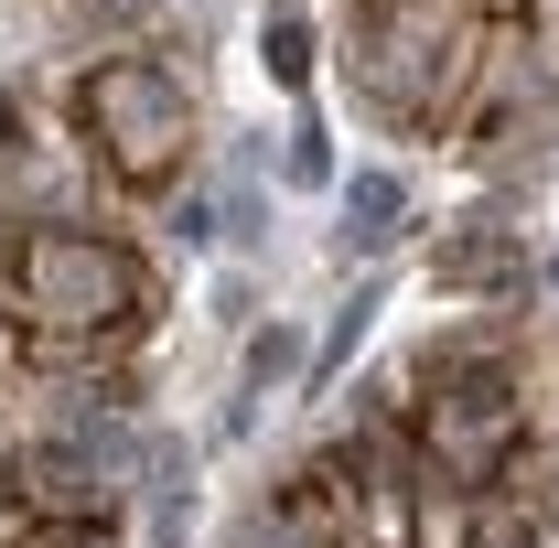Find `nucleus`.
I'll use <instances>...</instances> for the list:
<instances>
[{"label": "nucleus", "instance_id": "f03ea898", "mask_svg": "<svg viewBox=\"0 0 559 548\" xmlns=\"http://www.w3.org/2000/svg\"><path fill=\"white\" fill-rule=\"evenodd\" d=\"M97 119L119 130V162H162L183 140V97H173L162 65H108L97 75Z\"/></svg>", "mask_w": 559, "mask_h": 548}, {"label": "nucleus", "instance_id": "39448f33", "mask_svg": "<svg viewBox=\"0 0 559 548\" xmlns=\"http://www.w3.org/2000/svg\"><path fill=\"white\" fill-rule=\"evenodd\" d=\"M270 75H280V86H301V75H312V44H301V22H280V33H270Z\"/></svg>", "mask_w": 559, "mask_h": 548}, {"label": "nucleus", "instance_id": "0eeeda50", "mask_svg": "<svg viewBox=\"0 0 559 548\" xmlns=\"http://www.w3.org/2000/svg\"><path fill=\"white\" fill-rule=\"evenodd\" d=\"M323 172H334V151H323L312 130H290V183H323Z\"/></svg>", "mask_w": 559, "mask_h": 548}, {"label": "nucleus", "instance_id": "f257e3e1", "mask_svg": "<svg viewBox=\"0 0 559 548\" xmlns=\"http://www.w3.org/2000/svg\"><path fill=\"white\" fill-rule=\"evenodd\" d=\"M22 290H33V312H55V323H108V312L130 301V259L97 248V237H75V226H44V237L22 248Z\"/></svg>", "mask_w": 559, "mask_h": 548}, {"label": "nucleus", "instance_id": "7ed1b4c3", "mask_svg": "<svg viewBox=\"0 0 559 548\" xmlns=\"http://www.w3.org/2000/svg\"><path fill=\"white\" fill-rule=\"evenodd\" d=\"M399 205H409L399 172H355L345 183V259L355 248H388V237H399Z\"/></svg>", "mask_w": 559, "mask_h": 548}, {"label": "nucleus", "instance_id": "423d86ee", "mask_svg": "<svg viewBox=\"0 0 559 548\" xmlns=\"http://www.w3.org/2000/svg\"><path fill=\"white\" fill-rule=\"evenodd\" d=\"M366 312H377V290H355V301H345V323L323 334V377H334V366H345V355H355V334H366Z\"/></svg>", "mask_w": 559, "mask_h": 548}, {"label": "nucleus", "instance_id": "20e7f679", "mask_svg": "<svg viewBox=\"0 0 559 548\" xmlns=\"http://www.w3.org/2000/svg\"><path fill=\"white\" fill-rule=\"evenodd\" d=\"M280 377H301V323H270L248 344V388H280Z\"/></svg>", "mask_w": 559, "mask_h": 548}]
</instances>
